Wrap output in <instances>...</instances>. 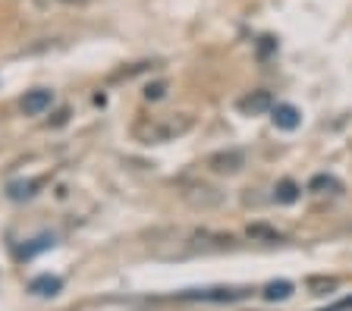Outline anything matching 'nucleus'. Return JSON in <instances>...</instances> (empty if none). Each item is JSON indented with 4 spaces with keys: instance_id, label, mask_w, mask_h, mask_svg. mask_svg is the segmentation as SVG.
<instances>
[{
    "instance_id": "1",
    "label": "nucleus",
    "mask_w": 352,
    "mask_h": 311,
    "mask_svg": "<svg viewBox=\"0 0 352 311\" xmlns=\"http://www.w3.org/2000/svg\"><path fill=\"white\" fill-rule=\"evenodd\" d=\"M192 129V117L186 113H157V117H139L132 123V135L142 145H164Z\"/></svg>"
},
{
    "instance_id": "2",
    "label": "nucleus",
    "mask_w": 352,
    "mask_h": 311,
    "mask_svg": "<svg viewBox=\"0 0 352 311\" xmlns=\"http://www.w3.org/2000/svg\"><path fill=\"white\" fill-rule=\"evenodd\" d=\"M208 167H211L214 173H239L242 167H245V154H242V151H236V148L217 151V154H211Z\"/></svg>"
},
{
    "instance_id": "3",
    "label": "nucleus",
    "mask_w": 352,
    "mask_h": 311,
    "mask_svg": "<svg viewBox=\"0 0 352 311\" xmlns=\"http://www.w3.org/2000/svg\"><path fill=\"white\" fill-rule=\"evenodd\" d=\"M271 119H274V126H277V129H286V133H289V129H296L302 123V113L296 111L293 104H274V107H271Z\"/></svg>"
},
{
    "instance_id": "4",
    "label": "nucleus",
    "mask_w": 352,
    "mask_h": 311,
    "mask_svg": "<svg viewBox=\"0 0 352 311\" xmlns=\"http://www.w3.org/2000/svg\"><path fill=\"white\" fill-rule=\"evenodd\" d=\"M274 107V97L267 95V91H252V95H245L239 101V111L249 113V117H258V113H271Z\"/></svg>"
},
{
    "instance_id": "5",
    "label": "nucleus",
    "mask_w": 352,
    "mask_h": 311,
    "mask_svg": "<svg viewBox=\"0 0 352 311\" xmlns=\"http://www.w3.org/2000/svg\"><path fill=\"white\" fill-rule=\"evenodd\" d=\"M54 95L47 89H35V91H25V97H22V111L29 113V117H38V113H44L47 107H51Z\"/></svg>"
},
{
    "instance_id": "6",
    "label": "nucleus",
    "mask_w": 352,
    "mask_h": 311,
    "mask_svg": "<svg viewBox=\"0 0 352 311\" xmlns=\"http://www.w3.org/2000/svg\"><path fill=\"white\" fill-rule=\"evenodd\" d=\"M245 289H198V292H183V299H205V302H233V299H242Z\"/></svg>"
},
{
    "instance_id": "7",
    "label": "nucleus",
    "mask_w": 352,
    "mask_h": 311,
    "mask_svg": "<svg viewBox=\"0 0 352 311\" xmlns=\"http://www.w3.org/2000/svg\"><path fill=\"white\" fill-rule=\"evenodd\" d=\"M41 185H44V179H19V183L7 185V195L13 201H25V198H35Z\"/></svg>"
},
{
    "instance_id": "8",
    "label": "nucleus",
    "mask_w": 352,
    "mask_h": 311,
    "mask_svg": "<svg viewBox=\"0 0 352 311\" xmlns=\"http://www.w3.org/2000/svg\"><path fill=\"white\" fill-rule=\"evenodd\" d=\"M29 289L35 292V296H57L60 289H63V280H60V277L44 274V277H35V280L29 283Z\"/></svg>"
},
{
    "instance_id": "9",
    "label": "nucleus",
    "mask_w": 352,
    "mask_h": 311,
    "mask_svg": "<svg viewBox=\"0 0 352 311\" xmlns=\"http://www.w3.org/2000/svg\"><path fill=\"white\" fill-rule=\"evenodd\" d=\"M289 296H293V283L289 280H277V283H267V286H264V299H267V302H286Z\"/></svg>"
},
{
    "instance_id": "10",
    "label": "nucleus",
    "mask_w": 352,
    "mask_h": 311,
    "mask_svg": "<svg viewBox=\"0 0 352 311\" xmlns=\"http://www.w3.org/2000/svg\"><path fill=\"white\" fill-rule=\"evenodd\" d=\"M274 198H277L280 205H293V201L299 198V185H296L293 179H280L277 189H274Z\"/></svg>"
},
{
    "instance_id": "11",
    "label": "nucleus",
    "mask_w": 352,
    "mask_h": 311,
    "mask_svg": "<svg viewBox=\"0 0 352 311\" xmlns=\"http://www.w3.org/2000/svg\"><path fill=\"white\" fill-rule=\"evenodd\" d=\"M311 189H315V192H340L343 185H340L333 176H315L311 179Z\"/></svg>"
},
{
    "instance_id": "12",
    "label": "nucleus",
    "mask_w": 352,
    "mask_h": 311,
    "mask_svg": "<svg viewBox=\"0 0 352 311\" xmlns=\"http://www.w3.org/2000/svg\"><path fill=\"white\" fill-rule=\"evenodd\" d=\"M164 91H167V82H151L145 89V101H161Z\"/></svg>"
},
{
    "instance_id": "13",
    "label": "nucleus",
    "mask_w": 352,
    "mask_h": 311,
    "mask_svg": "<svg viewBox=\"0 0 352 311\" xmlns=\"http://www.w3.org/2000/svg\"><path fill=\"white\" fill-rule=\"evenodd\" d=\"M47 245H54V239H51V236L35 239V245H29V249H22V258H32V255L41 252V249H47Z\"/></svg>"
},
{
    "instance_id": "14",
    "label": "nucleus",
    "mask_w": 352,
    "mask_h": 311,
    "mask_svg": "<svg viewBox=\"0 0 352 311\" xmlns=\"http://www.w3.org/2000/svg\"><path fill=\"white\" fill-rule=\"evenodd\" d=\"M249 236H264V239H280V236H277V233H274V230H267V227H252V230H249Z\"/></svg>"
},
{
    "instance_id": "15",
    "label": "nucleus",
    "mask_w": 352,
    "mask_h": 311,
    "mask_svg": "<svg viewBox=\"0 0 352 311\" xmlns=\"http://www.w3.org/2000/svg\"><path fill=\"white\" fill-rule=\"evenodd\" d=\"M274 47H277V41H274V38H261V45H258V54H261V57H267Z\"/></svg>"
},
{
    "instance_id": "16",
    "label": "nucleus",
    "mask_w": 352,
    "mask_h": 311,
    "mask_svg": "<svg viewBox=\"0 0 352 311\" xmlns=\"http://www.w3.org/2000/svg\"><path fill=\"white\" fill-rule=\"evenodd\" d=\"M66 119H69V107H60L57 113H54V119H51V126H63Z\"/></svg>"
},
{
    "instance_id": "17",
    "label": "nucleus",
    "mask_w": 352,
    "mask_h": 311,
    "mask_svg": "<svg viewBox=\"0 0 352 311\" xmlns=\"http://www.w3.org/2000/svg\"><path fill=\"white\" fill-rule=\"evenodd\" d=\"M60 3H69V7H82V3H88V0H60Z\"/></svg>"
}]
</instances>
